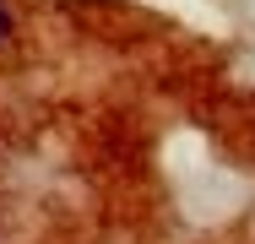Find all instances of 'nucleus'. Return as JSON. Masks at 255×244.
<instances>
[{
	"mask_svg": "<svg viewBox=\"0 0 255 244\" xmlns=\"http://www.w3.org/2000/svg\"><path fill=\"white\" fill-rule=\"evenodd\" d=\"M11 38V11H5V0H0V44Z\"/></svg>",
	"mask_w": 255,
	"mask_h": 244,
	"instance_id": "nucleus-1",
	"label": "nucleus"
}]
</instances>
